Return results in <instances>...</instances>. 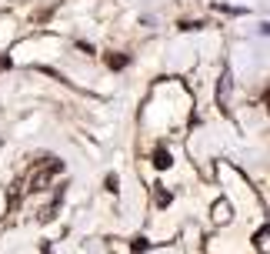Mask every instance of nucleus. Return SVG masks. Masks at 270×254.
Masks as SVG:
<instances>
[{
    "label": "nucleus",
    "mask_w": 270,
    "mask_h": 254,
    "mask_svg": "<svg viewBox=\"0 0 270 254\" xmlns=\"http://www.w3.org/2000/svg\"><path fill=\"white\" fill-rule=\"evenodd\" d=\"M57 171H64V164H60V161H54V164H50L47 174H37V181H33L30 187L33 190H44V187H47V181H50V174H57Z\"/></svg>",
    "instance_id": "nucleus-1"
},
{
    "label": "nucleus",
    "mask_w": 270,
    "mask_h": 254,
    "mask_svg": "<svg viewBox=\"0 0 270 254\" xmlns=\"http://www.w3.org/2000/svg\"><path fill=\"white\" fill-rule=\"evenodd\" d=\"M150 161H153V167H160V171H167V167L174 164V157H170V151H167V147H157Z\"/></svg>",
    "instance_id": "nucleus-2"
},
{
    "label": "nucleus",
    "mask_w": 270,
    "mask_h": 254,
    "mask_svg": "<svg viewBox=\"0 0 270 254\" xmlns=\"http://www.w3.org/2000/svg\"><path fill=\"white\" fill-rule=\"evenodd\" d=\"M107 67H110V71H120V67H127V54H107Z\"/></svg>",
    "instance_id": "nucleus-3"
},
{
    "label": "nucleus",
    "mask_w": 270,
    "mask_h": 254,
    "mask_svg": "<svg viewBox=\"0 0 270 254\" xmlns=\"http://www.w3.org/2000/svg\"><path fill=\"white\" fill-rule=\"evenodd\" d=\"M153 198H157V207H167L170 204V194L160 187V184H153Z\"/></svg>",
    "instance_id": "nucleus-4"
},
{
    "label": "nucleus",
    "mask_w": 270,
    "mask_h": 254,
    "mask_svg": "<svg viewBox=\"0 0 270 254\" xmlns=\"http://www.w3.org/2000/svg\"><path fill=\"white\" fill-rule=\"evenodd\" d=\"M254 244H257V247H267V224H263L260 231H257V238H254Z\"/></svg>",
    "instance_id": "nucleus-5"
},
{
    "label": "nucleus",
    "mask_w": 270,
    "mask_h": 254,
    "mask_svg": "<svg viewBox=\"0 0 270 254\" xmlns=\"http://www.w3.org/2000/svg\"><path fill=\"white\" fill-rule=\"evenodd\" d=\"M214 221H217V224H223V221H227V204H223V201L217 204V214H214Z\"/></svg>",
    "instance_id": "nucleus-6"
},
{
    "label": "nucleus",
    "mask_w": 270,
    "mask_h": 254,
    "mask_svg": "<svg viewBox=\"0 0 270 254\" xmlns=\"http://www.w3.org/2000/svg\"><path fill=\"white\" fill-rule=\"evenodd\" d=\"M107 190H110V194H117V190H120V184H117V174H110V177H107Z\"/></svg>",
    "instance_id": "nucleus-7"
},
{
    "label": "nucleus",
    "mask_w": 270,
    "mask_h": 254,
    "mask_svg": "<svg viewBox=\"0 0 270 254\" xmlns=\"http://www.w3.org/2000/svg\"><path fill=\"white\" fill-rule=\"evenodd\" d=\"M147 247H150V241H143V238H140V241H134V251H137V254L147 251Z\"/></svg>",
    "instance_id": "nucleus-8"
},
{
    "label": "nucleus",
    "mask_w": 270,
    "mask_h": 254,
    "mask_svg": "<svg viewBox=\"0 0 270 254\" xmlns=\"http://www.w3.org/2000/svg\"><path fill=\"white\" fill-rule=\"evenodd\" d=\"M7 67H10V57H4V54H0V71H7Z\"/></svg>",
    "instance_id": "nucleus-9"
}]
</instances>
